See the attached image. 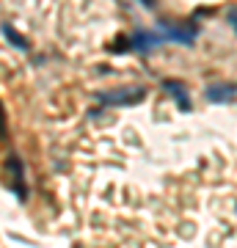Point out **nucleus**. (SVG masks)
<instances>
[{
	"mask_svg": "<svg viewBox=\"0 0 237 248\" xmlns=\"http://www.w3.org/2000/svg\"><path fill=\"white\" fill-rule=\"evenodd\" d=\"M204 94L212 105H223V102H232L237 97V83H212V86H207Z\"/></svg>",
	"mask_w": 237,
	"mask_h": 248,
	"instance_id": "obj_3",
	"label": "nucleus"
},
{
	"mask_svg": "<svg viewBox=\"0 0 237 248\" xmlns=\"http://www.w3.org/2000/svg\"><path fill=\"white\" fill-rule=\"evenodd\" d=\"M229 22H232V28L237 31V11H232V14H229Z\"/></svg>",
	"mask_w": 237,
	"mask_h": 248,
	"instance_id": "obj_7",
	"label": "nucleus"
},
{
	"mask_svg": "<svg viewBox=\"0 0 237 248\" xmlns=\"http://www.w3.org/2000/svg\"><path fill=\"white\" fill-rule=\"evenodd\" d=\"M3 36L9 39L11 45H17L19 50H28V42H25V39H22V36L17 33V31H11V25H3Z\"/></svg>",
	"mask_w": 237,
	"mask_h": 248,
	"instance_id": "obj_6",
	"label": "nucleus"
},
{
	"mask_svg": "<svg viewBox=\"0 0 237 248\" xmlns=\"http://www.w3.org/2000/svg\"><path fill=\"white\" fill-rule=\"evenodd\" d=\"M158 31L163 33L166 42H179V45H190L199 36V28H190V25H158Z\"/></svg>",
	"mask_w": 237,
	"mask_h": 248,
	"instance_id": "obj_2",
	"label": "nucleus"
},
{
	"mask_svg": "<svg viewBox=\"0 0 237 248\" xmlns=\"http://www.w3.org/2000/svg\"><path fill=\"white\" fill-rule=\"evenodd\" d=\"M163 42H166V39H163L160 31H138V33H132L130 47H135L141 53H149V50H155V47L163 45Z\"/></svg>",
	"mask_w": 237,
	"mask_h": 248,
	"instance_id": "obj_4",
	"label": "nucleus"
},
{
	"mask_svg": "<svg viewBox=\"0 0 237 248\" xmlns=\"http://www.w3.org/2000/svg\"><path fill=\"white\" fill-rule=\"evenodd\" d=\"M163 89H166L168 94L176 99L179 110H190V97L185 94V86L179 83V80H163Z\"/></svg>",
	"mask_w": 237,
	"mask_h": 248,
	"instance_id": "obj_5",
	"label": "nucleus"
},
{
	"mask_svg": "<svg viewBox=\"0 0 237 248\" xmlns=\"http://www.w3.org/2000/svg\"><path fill=\"white\" fill-rule=\"evenodd\" d=\"M143 94H146L143 89H116V91H108V94H99L97 99L102 105H138Z\"/></svg>",
	"mask_w": 237,
	"mask_h": 248,
	"instance_id": "obj_1",
	"label": "nucleus"
},
{
	"mask_svg": "<svg viewBox=\"0 0 237 248\" xmlns=\"http://www.w3.org/2000/svg\"><path fill=\"white\" fill-rule=\"evenodd\" d=\"M141 3H143V6H149V9L155 6V0H141Z\"/></svg>",
	"mask_w": 237,
	"mask_h": 248,
	"instance_id": "obj_8",
	"label": "nucleus"
}]
</instances>
